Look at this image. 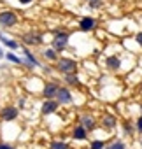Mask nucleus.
<instances>
[{"label":"nucleus","instance_id":"obj_1","mask_svg":"<svg viewBox=\"0 0 142 149\" xmlns=\"http://www.w3.org/2000/svg\"><path fill=\"white\" fill-rule=\"evenodd\" d=\"M58 68L61 72H65V74H72V72H76V61L68 60V58H61L58 61Z\"/></svg>","mask_w":142,"mask_h":149},{"label":"nucleus","instance_id":"obj_2","mask_svg":"<svg viewBox=\"0 0 142 149\" xmlns=\"http://www.w3.org/2000/svg\"><path fill=\"white\" fill-rule=\"evenodd\" d=\"M0 25H4V26H14L16 25V14L6 11L0 14Z\"/></svg>","mask_w":142,"mask_h":149},{"label":"nucleus","instance_id":"obj_3","mask_svg":"<svg viewBox=\"0 0 142 149\" xmlns=\"http://www.w3.org/2000/svg\"><path fill=\"white\" fill-rule=\"evenodd\" d=\"M67 40H68V35H67V33L56 35V39L53 40V42H54V49H56V51H61V49L67 46Z\"/></svg>","mask_w":142,"mask_h":149},{"label":"nucleus","instance_id":"obj_4","mask_svg":"<svg viewBox=\"0 0 142 149\" xmlns=\"http://www.w3.org/2000/svg\"><path fill=\"white\" fill-rule=\"evenodd\" d=\"M56 97H58V100H60V104H70V102H72V97H70V93H68V90H65V88H61V90H58V93H56Z\"/></svg>","mask_w":142,"mask_h":149},{"label":"nucleus","instance_id":"obj_5","mask_svg":"<svg viewBox=\"0 0 142 149\" xmlns=\"http://www.w3.org/2000/svg\"><path fill=\"white\" fill-rule=\"evenodd\" d=\"M18 116V109L16 107H7V109H4V112H2V118L6 119V121H11V119H14Z\"/></svg>","mask_w":142,"mask_h":149},{"label":"nucleus","instance_id":"obj_6","mask_svg":"<svg viewBox=\"0 0 142 149\" xmlns=\"http://www.w3.org/2000/svg\"><path fill=\"white\" fill-rule=\"evenodd\" d=\"M56 107H58V104H56V102L47 100V102L42 105V112H44V114H51V112H54V111H56Z\"/></svg>","mask_w":142,"mask_h":149},{"label":"nucleus","instance_id":"obj_7","mask_svg":"<svg viewBox=\"0 0 142 149\" xmlns=\"http://www.w3.org/2000/svg\"><path fill=\"white\" fill-rule=\"evenodd\" d=\"M58 90H60V88H58L56 84H47V86L44 88V95H46L47 98H53V97L58 93Z\"/></svg>","mask_w":142,"mask_h":149},{"label":"nucleus","instance_id":"obj_8","mask_svg":"<svg viewBox=\"0 0 142 149\" xmlns=\"http://www.w3.org/2000/svg\"><path fill=\"white\" fill-rule=\"evenodd\" d=\"M0 40H2V44H6L7 47H11V49H18L19 47V44L18 42H14V40H11V39H7L6 35H2L0 33Z\"/></svg>","mask_w":142,"mask_h":149},{"label":"nucleus","instance_id":"obj_9","mask_svg":"<svg viewBox=\"0 0 142 149\" xmlns=\"http://www.w3.org/2000/svg\"><path fill=\"white\" fill-rule=\"evenodd\" d=\"M95 26V19L93 18H84L81 21V30H91Z\"/></svg>","mask_w":142,"mask_h":149},{"label":"nucleus","instance_id":"obj_10","mask_svg":"<svg viewBox=\"0 0 142 149\" xmlns=\"http://www.w3.org/2000/svg\"><path fill=\"white\" fill-rule=\"evenodd\" d=\"M107 67H109V68H118V67H119V60H118V56H111V58H107Z\"/></svg>","mask_w":142,"mask_h":149},{"label":"nucleus","instance_id":"obj_11","mask_svg":"<svg viewBox=\"0 0 142 149\" xmlns=\"http://www.w3.org/2000/svg\"><path fill=\"white\" fill-rule=\"evenodd\" d=\"M74 137H76V139H79V140H83V139L86 137V130H84L83 126H77V128L74 130Z\"/></svg>","mask_w":142,"mask_h":149},{"label":"nucleus","instance_id":"obj_12","mask_svg":"<svg viewBox=\"0 0 142 149\" xmlns=\"http://www.w3.org/2000/svg\"><path fill=\"white\" fill-rule=\"evenodd\" d=\"M83 123H84V128H93V118L84 116V118H83Z\"/></svg>","mask_w":142,"mask_h":149},{"label":"nucleus","instance_id":"obj_13","mask_svg":"<svg viewBox=\"0 0 142 149\" xmlns=\"http://www.w3.org/2000/svg\"><path fill=\"white\" fill-rule=\"evenodd\" d=\"M25 42H28V44H39L40 39L39 37H33V35H28V37H25Z\"/></svg>","mask_w":142,"mask_h":149},{"label":"nucleus","instance_id":"obj_14","mask_svg":"<svg viewBox=\"0 0 142 149\" xmlns=\"http://www.w3.org/2000/svg\"><path fill=\"white\" fill-rule=\"evenodd\" d=\"M44 56L49 58V60H54V58H56V53H54L53 49H46V51H44Z\"/></svg>","mask_w":142,"mask_h":149},{"label":"nucleus","instance_id":"obj_15","mask_svg":"<svg viewBox=\"0 0 142 149\" xmlns=\"http://www.w3.org/2000/svg\"><path fill=\"white\" fill-rule=\"evenodd\" d=\"M51 149H67V146L63 142H53L51 144Z\"/></svg>","mask_w":142,"mask_h":149},{"label":"nucleus","instance_id":"obj_16","mask_svg":"<svg viewBox=\"0 0 142 149\" xmlns=\"http://www.w3.org/2000/svg\"><path fill=\"white\" fill-rule=\"evenodd\" d=\"M6 58H9V60H11V61H14V63H21V60H19L18 56L11 54V53H7V54H6Z\"/></svg>","mask_w":142,"mask_h":149},{"label":"nucleus","instance_id":"obj_17","mask_svg":"<svg viewBox=\"0 0 142 149\" xmlns=\"http://www.w3.org/2000/svg\"><path fill=\"white\" fill-rule=\"evenodd\" d=\"M104 121H105V125H107V126H114V118H112V116H105V118H104Z\"/></svg>","mask_w":142,"mask_h":149},{"label":"nucleus","instance_id":"obj_18","mask_svg":"<svg viewBox=\"0 0 142 149\" xmlns=\"http://www.w3.org/2000/svg\"><path fill=\"white\" fill-rule=\"evenodd\" d=\"M91 149H104V142H100V140H95V142L91 144Z\"/></svg>","mask_w":142,"mask_h":149},{"label":"nucleus","instance_id":"obj_19","mask_svg":"<svg viewBox=\"0 0 142 149\" xmlns=\"http://www.w3.org/2000/svg\"><path fill=\"white\" fill-rule=\"evenodd\" d=\"M109 149H125V146L121 142H114L112 146H109Z\"/></svg>","mask_w":142,"mask_h":149},{"label":"nucleus","instance_id":"obj_20","mask_svg":"<svg viewBox=\"0 0 142 149\" xmlns=\"http://www.w3.org/2000/svg\"><path fill=\"white\" fill-rule=\"evenodd\" d=\"M67 83H68V84H77V77L68 76V77H67Z\"/></svg>","mask_w":142,"mask_h":149},{"label":"nucleus","instance_id":"obj_21","mask_svg":"<svg viewBox=\"0 0 142 149\" xmlns=\"http://www.w3.org/2000/svg\"><path fill=\"white\" fill-rule=\"evenodd\" d=\"M137 42H139V44H140V46H142V32H140V33H139V35H137Z\"/></svg>","mask_w":142,"mask_h":149},{"label":"nucleus","instance_id":"obj_22","mask_svg":"<svg viewBox=\"0 0 142 149\" xmlns=\"http://www.w3.org/2000/svg\"><path fill=\"white\" fill-rule=\"evenodd\" d=\"M0 149H13V147L7 146V144H0Z\"/></svg>","mask_w":142,"mask_h":149},{"label":"nucleus","instance_id":"obj_23","mask_svg":"<svg viewBox=\"0 0 142 149\" xmlns=\"http://www.w3.org/2000/svg\"><path fill=\"white\" fill-rule=\"evenodd\" d=\"M98 4H100V2H98V0H91V6H95V7H97Z\"/></svg>","mask_w":142,"mask_h":149},{"label":"nucleus","instance_id":"obj_24","mask_svg":"<svg viewBox=\"0 0 142 149\" xmlns=\"http://www.w3.org/2000/svg\"><path fill=\"white\" fill-rule=\"evenodd\" d=\"M21 4H30V2H33V0H19Z\"/></svg>","mask_w":142,"mask_h":149},{"label":"nucleus","instance_id":"obj_25","mask_svg":"<svg viewBox=\"0 0 142 149\" xmlns=\"http://www.w3.org/2000/svg\"><path fill=\"white\" fill-rule=\"evenodd\" d=\"M139 130H140V132H142V118H140V119H139Z\"/></svg>","mask_w":142,"mask_h":149},{"label":"nucleus","instance_id":"obj_26","mask_svg":"<svg viewBox=\"0 0 142 149\" xmlns=\"http://www.w3.org/2000/svg\"><path fill=\"white\" fill-rule=\"evenodd\" d=\"M0 58H4V53H2V49H0Z\"/></svg>","mask_w":142,"mask_h":149}]
</instances>
